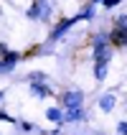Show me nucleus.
<instances>
[{"label":"nucleus","mask_w":127,"mask_h":135,"mask_svg":"<svg viewBox=\"0 0 127 135\" xmlns=\"http://www.w3.org/2000/svg\"><path fill=\"white\" fill-rule=\"evenodd\" d=\"M26 18L28 21H41V23H48L51 21V3L48 0H33L26 10Z\"/></svg>","instance_id":"f257e3e1"},{"label":"nucleus","mask_w":127,"mask_h":135,"mask_svg":"<svg viewBox=\"0 0 127 135\" xmlns=\"http://www.w3.org/2000/svg\"><path fill=\"white\" fill-rule=\"evenodd\" d=\"M92 44H94V56H92L94 61H109L112 59V41H109L107 33H94Z\"/></svg>","instance_id":"f03ea898"},{"label":"nucleus","mask_w":127,"mask_h":135,"mask_svg":"<svg viewBox=\"0 0 127 135\" xmlns=\"http://www.w3.org/2000/svg\"><path fill=\"white\" fill-rule=\"evenodd\" d=\"M82 21V13L79 15H74V18H64V21H59L56 26H53V31H51V36H48V44H53V41H59V38H64V33H66L74 23H79Z\"/></svg>","instance_id":"7ed1b4c3"},{"label":"nucleus","mask_w":127,"mask_h":135,"mask_svg":"<svg viewBox=\"0 0 127 135\" xmlns=\"http://www.w3.org/2000/svg\"><path fill=\"white\" fill-rule=\"evenodd\" d=\"M82 102H84V92L82 89H66L61 94V105L66 107V110L69 107H79Z\"/></svg>","instance_id":"20e7f679"},{"label":"nucleus","mask_w":127,"mask_h":135,"mask_svg":"<svg viewBox=\"0 0 127 135\" xmlns=\"http://www.w3.org/2000/svg\"><path fill=\"white\" fill-rule=\"evenodd\" d=\"M82 120H87V110H84L82 105L79 107H69L66 115H64V122H82Z\"/></svg>","instance_id":"39448f33"},{"label":"nucleus","mask_w":127,"mask_h":135,"mask_svg":"<svg viewBox=\"0 0 127 135\" xmlns=\"http://www.w3.org/2000/svg\"><path fill=\"white\" fill-rule=\"evenodd\" d=\"M114 105H117V97H114L112 92H107V94L99 97V110H102V112H112Z\"/></svg>","instance_id":"423d86ee"},{"label":"nucleus","mask_w":127,"mask_h":135,"mask_svg":"<svg viewBox=\"0 0 127 135\" xmlns=\"http://www.w3.org/2000/svg\"><path fill=\"white\" fill-rule=\"evenodd\" d=\"M31 92H33V97H38V99H43V97L51 94V89H48L46 82H31Z\"/></svg>","instance_id":"0eeeda50"},{"label":"nucleus","mask_w":127,"mask_h":135,"mask_svg":"<svg viewBox=\"0 0 127 135\" xmlns=\"http://www.w3.org/2000/svg\"><path fill=\"white\" fill-rule=\"evenodd\" d=\"M109 41H112V46H127V31L114 28L112 33H109Z\"/></svg>","instance_id":"6e6552de"},{"label":"nucleus","mask_w":127,"mask_h":135,"mask_svg":"<svg viewBox=\"0 0 127 135\" xmlns=\"http://www.w3.org/2000/svg\"><path fill=\"white\" fill-rule=\"evenodd\" d=\"M107 69H109V61H94V76L99 82L107 76Z\"/></svg>","instance_id":"1a4fd4ad"},{"label":"nucleus","mask_w":127,"mask_h":135,"mask_svg":"<svg viewBox=\"0 0 127 135\" xmlns=\"http://www.w3.org/2000/svg\"><path fill=\"white\" fill-rule=\"evenodd\" d=\"M46 117H48L51 122H56V125L64 122V112H61L59 107H48V110H46Z\"/></svg>","instance_id":"9d476101"},{"label":"nucleus","mask_w":127,"mask_h":135,"mask_svg":"<svg viewBox=\"0 0 127 135\" xmlns=\"http://www.w3.org/2000/svg\"><path fill=\"white\" fill-rule=\"evenodd\" d=\"M94 15H97V10H94V3H89V5L82 10V21H92Z\"/></svg>","instance_id":"9b49d317"},{"label":"nucleus","mask_w":127,"mask_h":135,"mask_svg":"<svg viewBox=\"0 0 127 135\" xmlns=\"http://www.w3.org/2000/svg\"><path fill=\"white\" fill-rule=\"evenodd\" d=\"M46 79H48V76H46L43 71H31L28 74V82H46Z\"/></svg>","instance_id":"f8f14e48"},{"label":"nucleus","mask_w":127,"mask_h":135,"mask_svg":"<svg viewBox=\"0 0 127 135\" xmlns=\"http://www.w3.org/2000/svg\"><path fill=\"white\" fill-rule=\"evenodd\" d=\"M13 66H15V64H10V61H5V59H0V74H10V71H13Z\"/></svg>","instance_id":"ddd939ff"},{"label":"nucleus","mask_w":127,"mask_h":135,"mask_svg":"<svg viewBox=\"0 0 127 135\" xmlns=\"http://www.w3.org/2000/svg\"><path fill=\"white\" fill-rule=\"evenodd\" d=\"M114 28L127 31V15H117V18H114Z\"/></svg>","instance_id":"4468645a"},{"label":"nucleus","mask_w":127,"mask_h":135,"mask_svg":"<svg viewBox=\"0 0 127 135\" xmlns=\"http://www.w3.org/2000/svg\"><path fill=\"white\" fill-rule=\"evenodd\" d=\"M102 5H104L107 10H112L114 5H120V0H102Z\"/></svg>","instance_id":"2eb2a0df"},{"label":"nucleus","mask_w":127,"mask_h":135,"mask_svg":"<svg viewBox=\"0 0 127 135\" xmlns=\"http://www.w3.org/2000/svg\"><path fill=\"white\" fill-rule=\"evenodd\" d=\"M0 120H3V122H15V117H10L8 112H3V110H0Z\"/></svg>","instance_id":"dca6fc26"},{"label":"nucleus","mask_w":127,"mask_h":135,"mask_svg":"<svg viewBox=\"0 0 127 135\" xmlns=\"http://www.w3.org/2000/svg\"><path fill=\"white\" fill-rule=\"evenodd\" d=\"M21 128H23V130H28V133H31V130H33V133H36V130H38L36 125H31V122H21Z\"/></svg>","instance_id":"f3484780"},{"label":"nucleus","mask_w":127,"mask_h":135,"mask_svg":"<svg viewBox=\"0 0 127 135\" xmlns=\"http://www.w3.org/2000/svg\"><path fill=\"white\" fill-rule=\"evenodd\" d=\"M117 133H122V135H127V122H120V125H117Z\"/></svg>","instance_id":"a211bd4d"},{"label":"nucleus","mask_w":127,"mask_h":135,"mask_svg":"<svg viewBox=\"0 0 127 135\" xmlns=\"http://www.w3.org/2000/svg\"><path fill=\"white\" fill-rule=\"evenodd\" d=\"M3 97H5V92H3V89H0V99H3Z\"/></svg>","instance_id":"6ab92c4d"}]
</instances>
